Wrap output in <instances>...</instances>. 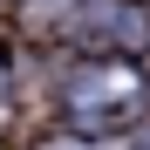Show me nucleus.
I'll return each mask as SVG.
<instances>
[{
    "mask_svg": "<svg viewBox=\"0 0 150 150\" xmlns=\"http://www.w3.org/2000/svg\"><path fill=\"white\" fill-rule=\"evenodd\" d=\"M62 109H68L75 130H116V123H130L143 109V68L123 62V55H96L89 68L68 75Z\"/></svg>",
    "mask_w": 150,
    "mask_h": 150,
    "instance_id": "f257e3e1",
    "label": "nucleus"
},
{
    "mask_svg": "<svg viewBox=\"0 0 150 150\" xmlns=\"http://www.w3.org/2000/svg\"><path fill=\"white\" fill-rule=\"evenodd\" d=\"M0 96H7V68H0Z\"/></svg>",
    "mask_w": 150,
    "mask_h": 150,
    "instance_id": "f03ea898",
    "label": "nucleus"
}]
</instances>
